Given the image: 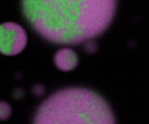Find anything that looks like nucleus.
<instances>
[{
	"label": "nucleus",
	"mask_w": 149,
	"mask_h": 124,
	"mask_svg": "<svg viewBox=\"0 0 149 124\" xmlns=\"http://www.w3.org/2000/svg\"><path fill=\"white\" fill-rule=\"evenodd\" d=\"M116 6L117 0H21L24 18L40 37L70 46L102 35Z\"/></svg>",
	"instance_id": "f257e3e1"
},
{
	"label": "nucleus",
	"mask_w": 149,
	"mask_h": 124,
	"mask_svg": "<svg viewBox=\"0 0 149 124\" xmlns=\"http://www.w3.org/2000/svg\"><path fill=\"white\" fill-rule=\"evenodd\" d=\"M33 123L112 124L115 118L107 100L97 92L83 87H67L41 103Z\"/></svg>",
	"instance_id": "f03ea898"
},
{
	"label": "nucleus",
	"mask_w": 149,
	"mask_h": 124,
	"mask_svg": "<svg viewBox=\"0 0 149 124\" xmlns=\"http://www.w3.org/2000/svg\"><path fill=\"white\" fill-rule=\"evenodd\" d=\"M27 33L22 26L14 22L0 24V54L16 56L27 46Z\"/></svg>",
	"instance_id": "7ed1b4c3"
},
{
	"label": "nucleus",
	"mask_w": 149,
	"mask_h": 124,
	"mask_svg": "<svg viewBox=\"0 0 149 124\" xmlns=\"http://www.w3.org/2000/svg\"><path fill=\"white\" fill-rule=\"evenodd\" d=\"M54 63L60 71H71L78 67L79 57L72 49L63 48L55 54Z\"/></svg>",
	"instance_id": "20e7f679"
},
{
	"label": "nucleus",
	"mask_w": 149,
	"mask_h": 124,
	"mask_svg": "<svg viewBox=\"0 0 149 124\" xmlns=\"http://www.w3.org/2000/svg\"><path fill=\"white\" fill-rule=\"evenodd\" d=\"M12 108L10 104L6 101L0 100V121L7 120L11 116Z\"/></svg>",
	"instance_id": "39448f33"
}]
</instances>
